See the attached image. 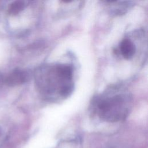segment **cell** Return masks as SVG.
I'll use <instances>...</instances> for the list:
<instances>
[{
    "instance_id": "4",
    "label": "cell",
    "mask_w": 148,
    "mask_h": 148,
    "mask_svg": "<svg viewBox=\"0 0 148 148\" xmlns=\"http://www.w3.org/2000/svg\"><path fill=\"white\" fill-rule=\"evenodd\" d=\"M28 79V74L24 71L17 70L13 72L8 79V83L11 85L25 82Z\"/></svg>"
},
{
    "instance_id": "6",
    "label": "cell",
    "mask_w": 148,
    "mask_h": 148,
    "mask_svg": "<svg viewBox=\"0 0 148 148\" xmlns=\"http://www.w3.org/2000/svg\"><path fill=\"white\" fill-rule=\"evenodd\" d=\"M25 7V3L23 1H16L11 4L9 8V12L12 14H17L22 10Z\"/></svg>"
},
{
    "instance_id": "1",
    "label": "cell",
    "mask_w": 148,
    "mask_h": 148,
    "mask_svg": "<svg viewBox=\"0 0 148 148\" xmlns=\"http://www.w3.org/2000/svg\"><path fill=\"white\" fill-rule=\"evenodd\" d=\"M35 82L42 97L49 101L68 97L74 88L73 70L68 64H47L35 73Z\"/></svg>"
},
{
    "instance_id": "3",
    "label": "cell",
    "mask_w": 148,
    "mask_h": 148,
    "mask_svg": "<svg viewBox=\"0 0 148 148\" xmlns=\"http://www.w3.org/2000/svg\"><path fill=\"white\" fill-rule=\"evenodd\" d=\"M119 51L125 59L130 60L135 54L136 46L131 39L124 38L120 43Z\"/></svg>"
},
{
    "instance_id": "2",
    "label": "cell",
    "mask_w": 148,
    "mask_h": 148,
    "mask_svg": "<svg viewBox=\"0 0 148 148\" xmlns=\"http://www.w3.org/2000/svg\"><path fill=\"white\" fill-rule=\"evenodd\" d=\"M132 106L130 92L121 87H111L92 99L91 108L101 119L116 122L124 119Z\"/></svg>"
},
{
    "instance_id": "5",
    "label": "cell",
    "mask_w": 148,
    "mask_h": 148,
    "mask_svg": "<svg viewBox=\"0 0 148 148\" xmlns=\"http://www.w3.org/2000/svg\"><path fill=\"white\" fill-rule=\"evenodd\" d=\"M112 6L111 9L114 14H121L125 12L128 9L130 8L131 2L129 1H109L108 2Z\"/></svg>"
}]
</instances>
